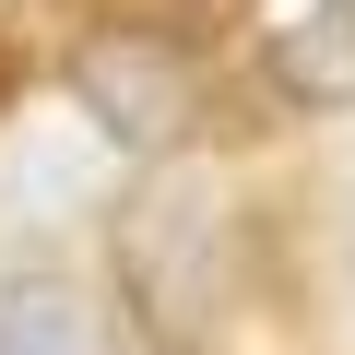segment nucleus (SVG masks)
<instances>
[{
	"label": "nucleus",
	"instance_id": "1",
	"mask_svg": "<svg viewBox=\"0 0 355 355\" xmlns=\"http://www.w3.org/2000/svg\"><path fill=\"white\" fill-rule=\"evenodd\" d=\"M107 261H119V296L154 331V355H214L225 343V320H237V225H225V190L202 166L130 178L119 214H107Z\"/></svg>",
	"mask_w": 355,
	"mask_h": 355
},
{
	"label": "nucleus",
	"instance_id": "2",
	"mask_svg": "<svg viewBox=\"0 0 355 355\" xmlns=\"http://www.w3.org/2000/svg\"><path fill=\"white\" fill-rule=\"evenodd\" d=\"M71 95H83V119H95L107 142H130V154H178L190 119H202V83H190V60H178L166 36H95V48L71 60Z\"/></svg>",
	"mask_w": 355,
	"mask_h": 355
},
{
	"label": "nucleus",
	"instance_id": "3",
	"mask_svg": "<svg viewBox=\"0 0 355 355\" xmlns=\"http://www.w3.org/2000/svg\"><path fill=\"white\" fill-rule=\"evenodd\" d=\"M107 296L71 261H12L0 272V355H107Z\"/></svg>",
	"mask_w": 355,
	"mask_h": 355
},
{
	"label": "nucleus",
	"instance_id": "4",
	"mask_svg": "<svg viewBox=\"0 0 355 355\" xmlns=\"http://www.w3.org/2000/svg\"><path fill=\"white\" fill-rule=\"evenodd\" d=\"M261 71H272V95L308 107V119L355 107V0H284L272 36H261Z\"/></svg>",
	"mask_w": 355,
	"mask_h": 355
},
{
	"label": "nucleus",
	"instance_id": "5",
	"mask_svg": "<svg viewBox=\"0 0 355 355\" xmlns=\"http://www.w3.org/2000/svg\"><path fill=\"white\" fill-rule=\"evenodd\" d=\"M0 83H12V48H0Z\"/></svg>",
	"mask_w": 355,
	"mask_h": 355
},
{
	"label": "nucleus",
	"instance_id": "6",
	"mask_svg": "<svg viewBox=\"0 0 355 355\" xmlns=\"http://www.w3.org/2000/svg\"><path fill=\"white\" fill-rule=\"evenodd\" d=\"M343 249H355V225H343Z\"/></svg>",
	"mask_w": 355,
	"mask_h": 355
}]
</instances>
